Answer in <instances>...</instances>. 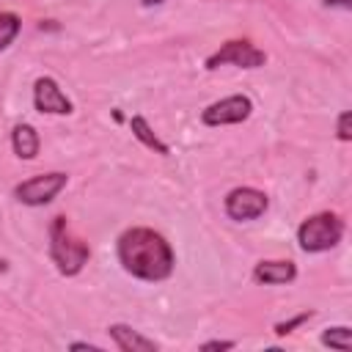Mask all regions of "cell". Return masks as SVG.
I'll list each match as a JSON object with an SVG mask.
<instances>
[{"label": "cell", "instance_id": "6da1fadb", "mask_svg": "<svg viewBox=\"0 0 352 352\" xmlns=\"http://www.w3.org/2000/svg\"><path fill=\"white\" fill-rule=\"evenodd\" d=\"M116 256L126 275L146 280V283L168 280L176 267L170 242L160 231L146 228V226H132L121 231L116 242Z\"/></svg>", "mask_w": 352, "mask_h": 352}, {"label": "cell", "instance_id": "7a4b0ae2", "mask_svg": "<svg viewBox=\"0 0 352 352\" xmlns=\"http://www.w3.org/2000/svg\"><path fill=\"white\" fill-rule=\"evenodd\" d=\"M47 234H50V258H52V264L58 267V272L66 275V278L80 275L82 267H85L88 258H91L88 242L80 239V236L72 231V226H69V220H66L63 214H58V217L50 220V231H47Z\"/></svg>", "mask_w": 352, "mask_h": 352}, {"label": "cell", "instance_id": "3957f363", "mask_svg": "<svg viewBox=\"0 0 352 352\" xmlns=\"http://www.w3.org/2000/svg\"><path fill=\"white\" fill-rule=\"evenodd\" d=\"M344 236V220L336 212H316L305 217L297 228V245L302 253L333 250Z\"/></svg>", "mask_w": 352, "mask_h": 352}, {"label": "cell", "instance_id": "277c9868", "mask_svg": "<svg viewBox=\"0 0 352 352\" xmlns=\"http://www.w3.org/2000/svg\"><path fill=\"white\" fill-rule=\"evenodd\" d=\"M69 184V173L63 170H50V173H36L14 187V198L25 206H47L58 198V192Z\"/></svg>", "mask_w": 352, "mask_h": 352}, {"label": "cell", "instance_id": "5b68a950", "mask_svg": "<svg viewBox=\"0 0 352 352\" xmlns=\"http://www.w3.org/2000/svg\"><path fill=\"white\" fill-rule=\"evenodd\" d=\"M239 66V69H261L267 63V52L258 50L253 41L248 38H228L220 44V50H214L206 58V69L214 72L220 66Z\"/></svg>", "mask_w": 352, "mask_h": 352}, {"label": "cell", "instance_id": "8992f818", "mask_svg": "<svg viewBox=\"0 0 352 352\" xmlns=\"http://www.w3.org/2000/svg\"><path fill=\"white\" fill-rule=\"evenodd\" d=\"M223 209L234 223H248V220H258L270 209V198L264 190L245 184V187H234L226 192Z\"/></svg>", "mask_w": 352, "mask_h": 352}, {"label": "cell", "instance_id": "52a82bcc", "mask_svg": "<svg viewBox=\"0 0 352 352\" xmlns=\"http://www.w3.org/2000/svg\"><path fill=\"white\" fill-rule=\"evenodd\" d=\"M253 113V102L245 94H231L226 99L212 102L209 107L201 110V124L206 126H228V124H242Z\"/></svg>", "mask_w": 352, "mask_h": 352}, {"label": "cell", "instance_id": "ba28073f", "mask_svg": "<svg viewBox=\"0 0 352 352\" xmlns=\"http://www.w3.org/2000/svg\"><path fill=\"white\" fill-rule=\"evenodd\" d=\"M33 107L41 113V116H69L74 113V104L72 99L66 96V91L58 85L55 77L44 74L33 82Z\"/></svg>", "mask_w": 352, "mask_h": 352}, {"label": "cell", "instance_id": "9c48e42d", "mask_svg": "<svg viewBox=\"0 0 352 352\" xmlns=\"http://www.w3.org/2000/svg\"><path fill=\"white\" fill-rule=\"evenodd\" d=\"M297 278V264L289 258H264L253 267V280L261 286H283Z\"/></svg>", "mask_w": 352, "mask_h": 352}, {"label": "cell", "instance_id": "30bf717a", "mask_svg": "<svg viewBox=\"0 0 352 352\" xmlns=\"http://www.w3.org/2000/svg\"><path fill=\"white\" fill-rule=\"evenodd\" d=\"M107 336L113 338V344H116L121 352H157V349H160L154 338H146L140 330H135V327H129V324H121V322L110 324V327H107Z\"/></svg>", "mask_w": 352, "mask_h": 352}, {"label": "cell", "instance_id": "8fae6325", "mask_svg": "<svg viewBox=\"0 0 352 352\" xmlns=\"http://www.w3.org/2000/svg\"><path fill=\"white\" fill-rule=\"evenodd\" d=\"M11 148L19 160H36L38 157V148H41V138H38V129L33 124H16L11 129Z\"/></svg>", "mask_w": 352, "mask_h": 352}, {"label": "cell", "instance_id": "7c38bea8", "mask_svg": "<svg viewBox=\"0 0 352 352\" xmlns=\"http://www.w3.org/2000/svg\"><path fill=\"white\" fill-rule=\"evenodd\" d=\"M129 129H132V135H135L148 151H154V154H160V157H168V154H170L168 143L160 140V135L151 129V124H148L143 116H132V118H129Z\"/></svg>", "mask_w": 352, "mask_h": 352}, {"label": "cell", "instance_id": "4fadbf2b", "mask_svg": "<svg viewBox=\"0 0 352 352\" xmlns=\"http://www.w3.org/2000/svg\"><path fill=\"white\" fill-rule=\"evenodd\" d=\"M319 341L330 349H338V352H349L352 349V330L346 324H336V327H324Z\"/></svg>", "mask_w": 352, "mask_h": 352}, {"label": "cell", "instance_id": "5bb4252c", "mask_svg": "<svg viewBox=\"0 0 352 352\" xmlns=\"http://www.w3.org/2000/svg\"><path fill=\"white\" fill-rule=\"evenodd\" d=\"M19 30H22V19L14 11H0V52L14 44Z\"/></svg>", "mask_w": 352, "mask_h": 352}, {"label": "cell", "instance_id": "9a60e30c", "mask_svg": "<svg viewBox=\"0 0 352 352\" xmlns=\"http://www.w3.org/2000/svg\"><path fill=\"white\" fill-rule=\"evenodd\" d=\"M314 316V311H300L297 316H292V319H283V322H275V327H272V333L278 336V338H283V336H289L294 327H300V324H305L308 319Z\"/></svg>", "mask_w": 352, "mask_h": 352}, {"label": "cell", "instance_id": "2e32d148", "mask_svg": "<svg viewBox=\"0 0 352 352\" xmlns=\"http://www.w3.org/2000/svg\"><path fill=\"white\" fill-rule=\"evenodd\" d=\"M349 121H352V113H349V110H341V113H338V121H336V138H338L341 143H349V140H352Z\"/></svg>", "mask_w": 352, "mask_h": 352}, {"label": "cell", "instance_id": "e0dca14e", "mask_svg": "<svg viewBox=\"0 0 352 352\" xmlns=\"http://www.w3.org/2000/svg\"><path fill=\"white\" fill-rule=\"evenodd\" d=\"M236 346V341H231V338H214V341H204L198 349L201 352H223V349H234Z\"/></svg>", "mask_w": 352, "mask_h": 352}, {"label": "cell", "instance_id": "ac0fdd59", "mask_svg": "<svg viewBox=\"0 0 352 352\" xmlns=\"http://www.w3.org/2000/svg\"><path fill=\"white\" fill-rule=\"evenodd\" d=\"M69 349H88V352H102L99 344H88V341H72Z\"/></svg>", "mask_w": 352, "mask_h": 352}, {"label": "cell", "instance_id": "d6986e66", "mask_svg": "<svg viewBox=\"0 0 352 352\" xmlns=\"http://www.w3.org/2000/svg\"><path fill=\"white\" fill-rule=\"evenodd\" d=\"M324 6L327 8H344V11H349L352 8V0H324Z\"/></svg>", "mask_w": 352, "mask_h": 352}, {"label": "cell", "instance_id": "ffe728a7", "mask_svg": "<svg viewBox=\"0 0 352 352\" xmlns=\"http://www.w3.org/2000/svg\"><path fill=\"white\" fill-rule=\"evenodd\" d=\"M146 8H151V6H160V3H165V0H140Z\"/></svg>", "mask_w": 352, "mask_h": 352}]
</instances>
